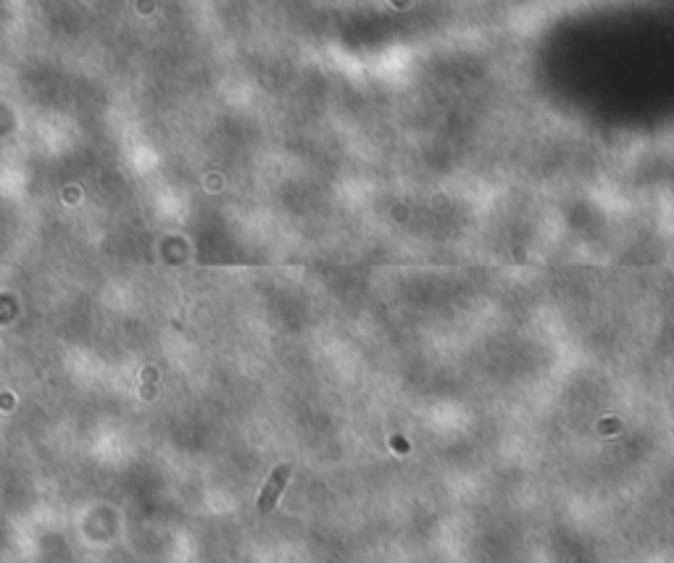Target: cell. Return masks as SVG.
Segmentation results:
<instances>
[{"label": "cell", "mask_w": 674, "mask_h": 563, "mask_svg": "<svg viewBox=\"0 0 674 563\" xmlns=\"http://www.w3.org/2000/svg\"><path fill=\"white\" fill-rule=\"evenodd\" d=\"M287 476H290V466H279V469L269 476V482L263 484V493H261V497H258V511H261V513H269V511L274 508L279 493L285 490Z\"/></svg>", "instance_id": "cell-1"}]
</instances>
